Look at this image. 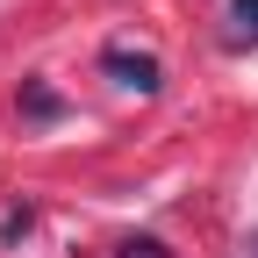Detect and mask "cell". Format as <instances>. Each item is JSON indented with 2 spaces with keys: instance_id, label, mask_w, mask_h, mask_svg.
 Masks as SVG:
<instances>
[{
  "instance_id": "6da1fadb",
  "label": "cell",
  "mask_w": 258,
  "mask_h": 258,
  "mask_svg": "<svg viewBox=\"0 0 258 258\" xmlns=\"http://www.w3.org/2000/svg\"><path fill=\"white\" fill-rule=\"evenodd\" d=\"M101 72L115 79V86H129V93H158V86H165V72H158V57L151 50H101Z\"/></svg>"
},
{
  "instance_id": "7a4b0ae2",
  "label": "cell",
  "mask_w": 258,
  "mask_h": 258,
  "mask_svg": "<svg viewBox=\"0 0 258 258\" xmlns=\"http://www.w3.org/2000/svg\"><path fill=\"white\" fill-rule=\"evenodd\" d=\"M230 50H258V0H230V29H222Z\"/></svg>"
},
{
  "instance_id": "3957f363",
  "label": "cell",
  "mask_w": 258,
  "mask_h": 258,
  "mask_svg": "<svg viewBox=\"0 0 258 258\" xmlns=\"http://www.w3.org/2000/svg\"><path fill=\"white\" fill-rule=\"evenodd\" d=\"M115 258H172V251H165V237H122Z\"/></svg>"
},
{
  "instance_id": "277c9868",
  "label": "cell",
  "mask_w": 258,
  "mask_h": 258,
  "mask_svg": "<svg viewBox=\"0 0 258 258\" xmlns=\"http://www.w3.org/2000/svg\"><path fill=\"white\" fill-rule=\"evenodd\" d=\"M22 108L36 115V122H43V115H57V93H43V86H29V93H22Z\"/></svg>"
},
{
  "instance_id": "5b68a950",
  "label": "cell",
  "mask_w": 258,
  "mask_h": 258,
  "mask_svg": "<svg viewBox=\"0 0 258 258\" xmlns=\"http://www.w3.org/2000/svg\"><path fill=\"white\" fill-rule=\"evenodd\" d=\"M29 222H36L29 208H15V215H0V237H8V244H15V237H29Z\"/></svg>"
},
{
  "instance_id": "8992f818",
  "label": "cell",
  "mask_w": 258,
  "mask_h": 258,
  "mask_svg": "<svg viewBox=\"0 0 258 258\" xmlns=\"http://www.w3.org/2000/svg\"><path fill=\"white\" fill-rule=\"evenodd\" d=\"M251 258H258V251H251Z\"/></svg>"
}]
</instances>
